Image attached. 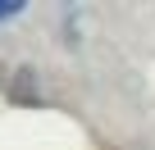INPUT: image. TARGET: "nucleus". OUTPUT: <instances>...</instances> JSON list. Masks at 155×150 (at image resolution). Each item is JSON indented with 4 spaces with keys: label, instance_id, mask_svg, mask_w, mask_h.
Listing matches in <instances>:
<instances>
[{
    "label": "nucleus",
    "instance_id": "nucleus-1",
    "mask_svg": "<svg viewBox=\"0 0 155 150\" xmlns=\"http://www.w3.org/2000/svg\"><path fill=\"white\" fill-rule=\"evenodd\" d=\"M28 5H23V0H0V23H5V18H18Z\"/></svg>",
    "mask_w": 155,
    "mask_h": 150
}]
</instances>
